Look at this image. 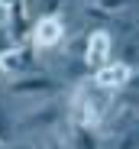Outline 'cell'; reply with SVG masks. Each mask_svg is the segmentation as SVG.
<instances>
[{
	"mask_svg": "<svg viewBox=\"0 0 139 149\" xmlns=\"http://www.w3.org/2000/svg\"><path fill=\"white\" fill-rule=\"evenodd\" d=\"M7 91L13 97H45V94H58L62 84H58V78H52V74L36 71V74H19V78H13L7 84Z\"/></svg>",
	"mask_w": 139,
	"mask_h": 149,
	"instance_id": "2",
	"label": "cell"
},
{
	"mask_svg": "<svg viewBox=\"0 0 139 149\" xmlns=\"http://www.w3.org/2000/svg\"><path fill=\"white\" fill-rule=\"evenodd\" d=\"M91 7H97V10H104L110 16H117V13H123L129 7V0H91Z\"/></svg>",
	"mask_w": 139,
	"mask_h": 149,
	"instance_id": "9",
	"label": "cell"
},
{
	"mask_svg": "<svg viewBox=\"0 0 139 149\" xmlns=\"http://www.w3.org/2000/svg\"><path fill=\"white\" fill-rule=\"evenodd\" d=\"M110 110H113V91L97 88L94 81H84V84H78L75 94H71V104H68V120L84 123V127L97 130L100 123L110 117Z\"/></svg>",
	"mask_w": 139,
	"mask_h": 149,
	"instance_id": "1",
	"label": "cell"
},
{
	"mask_svg": "<svg viewBox=\"0 0 139 149\" xmlns=\"http://www.w3.org/2000/svg\"><path fill=\"white\" fill-rule=\"evenodd\" d=\"M107 62H110V33L107 29H94V33L84 39V68L94 74Z\"/></svg>",
	"mask_w": 139,
	"mask_h": 149,
	"instance_id": "5",
	"label": "cell"
},
{
	"mask_svg": "<svg viewBox=\"0 0 139 149\" xmlns=\"http://www.w3.org/2000/svg\"><path fill=\"white\" fill-rule=\"evenodd\" d=\"M62 3H65V0H39V10H36V19H42V16H58Z\"/></svg>",
	"mask_w": 139,
	"mask_h": 149,
	"instance_id": "10",
	"label": "cell"
},
{
	"mask_svg": "<svg viewBox=\"0 0 139 149\" xmlns=\"http://www.w3.org/2000/svg\"><path fill=\"white\" fill-rule=\"evenodd\" d=\"M13 149H29V146H13Z\"/></svg>",
	"mask_w": 139,
	"mask_h": 149,
	"instance_id": "12",
	"label": "cell"
},
{
	"mask_svg": "<svg viewBox=\"0 0 139 149\" xmlns=\"http://www.w3.org/2000/svg\"><path fill=\"white\" fill-rule=\"evenodd\" d=\"M65 146L68 149H100V139H97V130H91L84 127V123H75V120H68L65 123Z\"/></svg>",
	"mask_w": 139,
	"mask_h": 149,
	"instance_id": "7",
	"label": "cell"
},
{
	"mask_svg": "<svg viewBox=\"0 0 139 149\" xmlns=\"http://www.w3.org/2000/svg\"><path fill=\"white\" fill-rule=\"evenodd\" d=\"M133 74V65L129 62H107L104 68H97L94 74H91V81H94L97 88H107V91H123L126 81Z\"/></svg>",
	"mask_w": 139,
	"mask_h": 149,
	"instance_id": "6",
	"label": "cell"
},
{
	"mask_svg": "<svg viewBox=\"0 0 139 149\" xmlns=\"http://www.w3.org/2000/svg\"><path fill=\"white\" fill-rule=\"evenodd\" d=\"M29 65V49L23 42H13L7 49H0V74H23V68Z\"/></svg>",
	"mask_w": 139,
	"mask_h": 149,
	"instance_id": "8",
	"label": "cell"
},
{
	"mask_svg": "<svg viewBox=\"0 0 139 149\" xmlns=\"http://www.w3.org/2000/svg\"><path fill=\"white\" fill-rule=\"evenodd\" d=\"M33 45L42 49V52H49L55 49L62 39H65V23L62 16H42V19H33V33H29Z\"/></svg>",
	"mask_w": 139,
	"mask_h": 149,
	"instance_id": "4",
	"label": "cell"
},
{
	"mask_svg": "<svg viewBox=\"0 0 139 149\" xmlns=\"http://www.w3.org/2000/svg\"><path fill=\"white\" fill-rule=\"evenodd\" d=\"M49 149H68V146H65L62 139H49Z\"/></svg>",
	"mask_w": 139,
	"mask_h": 149,
	"instance_id": "11",
	"label": "cell"
},
{
	"mask_svg": "<svg viewBox=\"0 0 139 149\" xmlns=\"http://www.w3.org/2000/svg\"><path fill=\"white\" fill-rule=\"evenodd\" d=\"M62 120H68V107L62 101H49V104H39L36 110L29 113H23L16 120V127L23 130H39V127H58Z\"/></svg>",
	"mask_w": 139,
	"mask_h": 149,
	"instance_id": "3",
	"label": "cell"
}]
</instances>
